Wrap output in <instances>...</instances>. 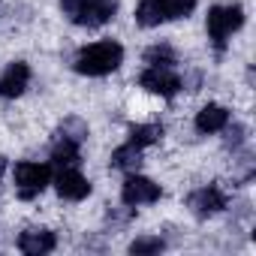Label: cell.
Listing matches in <instances>:
<instances>
[{
	"instance_id": "cell-15",
	"label": "cell",
	"mask_w": 256,
	"mask_h": 256,
	"mask_svg": "<svg viewBox=\"0 0 256 256\" xmlns=\"http://www.w3.org/2000/svg\"><path fill=\"white\" fill-rule=\"evenodd\" d=\"M139 163H142V148H136V145H120L114 154H112V166L114 169H124V172H136L139 169Z\"/></svg>"
},
{
	"instance_id": "cell-8",
	"label": "cell",
	"mask_w": 256,
	"mask_h": 256,
	"mask_svg": "<svg viewBox=\"0 0 256 256\" xmlns=\"http://www.w3.org/2000/svg\"><path fill=\"white\" fill-rule=\"evenodd\" d=\"M58 193L60 199H70V202H82L90 196V181L78 172V166H64L58 172Z\"/></svg>"
},
{
	"instance_id": "cell-11",
	"label": "cell",
	"mask_w": 256,
	"mask_h": 256,
	"mask_svg": "<svg viewBox=\"0 0 256 256\" xmlns=\"http://www.w3.org/2000/svg\"><path fill=\"white\" fill-rule=\"evenodd\" d=\"M114 12H118V0H88L76 24L78 28H102Z\"/></svg>"
},
{
	"instance_id": "cell-12",
	"label": "cell",
	"mask_w": 256,
	"mask_h": 256,
	"mask_svg": "<svg viewBox=\"0 0 256 256\" xmlns=\"http://www.w3.org/2000/svg\"><path fill=\"white\" fill-rule=\"evenodd\" d=\"M226 126H229V108H223L217 102H208V106L199 108V114H196V130L199 133H220Z\"/></svg>"
},
{
	"instance_id": "cell-6",
	"label": "cell",
	"mask_w": 256,
	"mask_h": 256,
	"mask_svg": "<svg viewBox=\"0 0 256 256\" xmlns=\"http://www.w3.org/2000/svg\"><path fill=\"white\" fill-rule=\"evenodd\" d=\"M139 84H142L145 90L157 94V96H175V94L184 88L181 76H178L172 66H151V64H148V70L139 76Z\"/></svg>"
},
{
	"instance_id": "cell-7",
	"label": "cell",
	"mask_w": 256,
	"mask_h": 256,
	"mask_svg": "<svg viewBox=\"0 0 256 256\" xmlns=\"http://www.w3.org/2000/svg\"><path fill=\"white\" fill-rule=\"evenodd\" d=\"M187 205H190V211L196 217H214V214H220L229 205V199H226V193L217 184H208V187H199L196 193H190Z\"/></svg>"
},
{
	"instance_id": "cell-17",
	"label": "cell",
	"mask_w": 256,
	"mask_h": 256,
	"mask_svg": "<svg viewBox=\"0 0 256 256\" xmlns=\"http://www.w3.org/2000/svg\"><path fill=\"white\" fill-rule=\"evenodd\" d=\"M145 64H151V66H172L175 64V52L169 46H151L145 52Z\"/></svg>"
},
{
	"instance_id": "cell-21",
	"label": "cell",
	"mask_w": 256,
	"mask_h": 256,
	"mask_svg": "<svg viewBox=\"0 0 256 256\" xmlns=\"http://www.w3.org/2000/svg\"><path fill=\"white\" fill-rule=\"evenodd\" d=\"M4 172H6V160L0 157V178H4Z\"/></svg>"
},
{
	"instance_id": "cell-9",
	"label": "cell",
	"mask_w": 256,
	"mask_h": 256,
	"mask_svg": "<svg viewBox=\"0 0 256 256\" xmlns=\"http://www.w3.org/2000/svg\"><path fill=\"white\" fill-rule=\"evenodd\" d=\"M30 84V66L24 60H16L4 70V76H0V96L4 100H16L28 90Z\"/></svg>"
},
{
	"instance_id": "cell-18",
	"label": "cell",
	"mask_w": 256,
	"mask_h": 256,
	"mask_svg": "<svg viewBox=\"0 0 256 256\" xmlns=\"http://www.w3.org/2000/svg\"><path fill=\"white\" fill-rule=\"evenodd\" d=\"M166 244L160 241V238H136L133 244H130V253L133 256H145V253H160Z\"/></svg>"
},
{
	"instance_id": "cell-14",
	"label": "cell",
	"mask_w": 256,
	"mask_h": 256,
	"mask_svg": "<svg viewBox=\"0 0 256 256\" xmlns=\"http://www.w3.org/2000/svg\"><path fill=\"white\" fill-rule=\"evenodd\" d=\"M163 139V126L160 124H136V126H130V145H136V148H148V145H154V142H160Z\"/></svg>"
},
{
	"instance_id": "cell-1",
	"label": "cell",
	"mask_w": 256,
	"mask_h": 256,
	"mask_svg": "<svg viewBox=\"0 0 256 256\" xmlns=\"http://www.w3.org/2000/svg\"><path fill=\"white\" fill-rule=\"evenodd\" d=\"M120 64H124V48H120V42H114V40L90 42V46H84V48L76 54V60H72L76 72L90 76V78L108 76V72H114Z\"/></svg>"
},
{
	"instance_id": "cell-5",
	"label": "cell",
	"mask_w": 256,
	"mask_h": 256,
	"mask_svg": "<svg viewBox=\"0 0 256 256\" xmlns=\"http://www.w3.org/2000/svg\"><path fill=\"white\" fill-rule=\"evenodd\" d=\"M160 196H163L160 184H154L151 178L136 175V172L126 175V181H124V187H120V202H124V205H130V208L151 205V202H157Z\"/></svg>"
},
{
	"instance_id": "cell-20",
	"label": "cell",
	"mask_w": 256,
	"mask_h": 256,
	"mask_svg": "<svg viewBox=\"0 0 256 256\" xmlns=\"http://www.w3.org/2000/svg\"><path fill=\"white\" fill-rule=\"evenodd\" d=\"M244 139H247V126H241V124H232L226 145H232V148H241V145H244Z\"/></svg>"
},
{
	"instance_id": "cell-13",
	"label": "cell",
	"mask_w": 256,
	"mask_h": 256,
	"mask_svg": "<svg viewBox=\"0 0 256 256\" xmlns=\"http://www.w3.org/2000/svg\"><path fill=\"white\" fill-rule=\"evenodd\" d=\"M52 160H54L60 169H64V166H78V163H82V154H78V142L58 136V142H54V148H52Z\"/></svg>"
},
{
	"instance_id": "cell-16",
	"label": "cell",
	"mask_w": 256,
	"mask_h": 256,
	"mask_svg": "<svg viewBox=\"0 0 256 256\" xmlns=\"http://www.w3.org/2000/svg\"><path fill=\"white\" fill-rule=\"evenodd\" d=\"M58 136H64V139H72V142H84V136H88V124L84 120H78V118H66L64 124H60V130H58Z\"/></svg>"
},
{
	"instance_id": "cell-19",
	"label": "cell",
	"mask_w": 256,
	"mask_h": 256,
	"mask_svg": "<svg viewBox=\"0 0 256 256\" xmlns=\"http://www.w3.org/2000/svg\"><path fill=\"white\" fill-rule=\"evenodd\" d=\"M84 4H88V0H60V10H64V16L76 24L78 16H82V10H84Z\"/></svg>"
},
{
	"instance_id": "cell-4",
	"label": "cell",
	"mask_w": 256,
	"mask_h": 256,
	"mask_svg": "<svg viewBox=\"0 0 256 256\" xmlns=\"http://www.w3.org/2000/svg\"><path fill=\"white\" fill-rule=\"evenodd\" d=\"M48 184H52V166L48 163L24 160L16 166V190L22 199H36Z\"/></svg>"
},
{
	"instance_id": "cell-2",
	"label": "cell",
	"mask_w": 256,
	"mask_h": 256,
	"mask_svg": "<svg viewBox=\"0 0 256 256\" xmlns=\"http://www.w3.org/2000/svg\"><path fill=\"white\" fill-rule=\"evenodd\" d=\"M196 10V0H142L136 6V24L139 28H160L166 22L187 18Z\"/></svg>"
},
{
	"instance_id": "cell-3",
	"label": "cell",
	"mask_w": 256,
	"mask_h": 256,
	"mask_svg": "<svg viewBox=\"0 0 256 256\" xmlns=\"http://www.w3.org/2000/svg\"><path fill=\"white\" fill-rule=\"evenodd\" d=\"M244 24V10L238 4H220V6H211L208 10V18H205V30H208V40L217 52L226 48L229 36Z\"/></svg>"
},
{
	"instance_id": "cell-10",
	"label": "cell",
	"mask_w": 256,
	"mask_h": 256,
	"mask_svg": "<svg viewBox=\"0 0 256 256\" xmlns=\"http://www.w3.org/2000/svg\"><path fill=\"white\" fill-rule=\"evenodd\" d=\"M54 244H58V238L48 229H24L18 235V250L28 256H46L54 250Z\"/></svg>"
}]
</instances>
